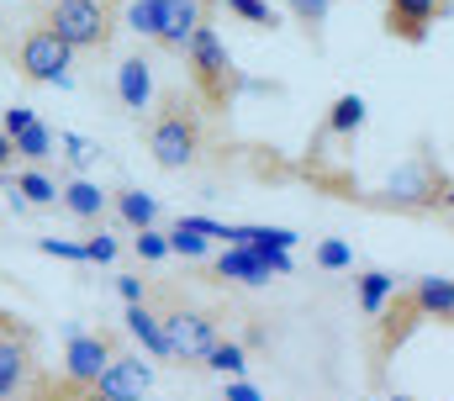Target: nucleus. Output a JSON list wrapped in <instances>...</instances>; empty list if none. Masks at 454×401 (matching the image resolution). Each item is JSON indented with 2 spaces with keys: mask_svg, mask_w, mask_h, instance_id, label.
<instances>
[{
  "mask_svg": "<svg viewBox=\"0 0 454 401\" xmlns=\"http://www.w3.org/2000/svg\"><path fill=\"white\" fill-rule=\"evenodd\" d=\"M43 27H53L74 53H101L116 32V0H48Z\"/></svg>",
  "mask_w": 454,
  "mask_h": 401,
  "instance_id": "f257e3e1",
  "label": "nucleus"
},
{
  "mask_svg": "<svg viewBox=\"0 0 454 401\" xmlns=\"http://www.w3.org/2000/svg\"><path fill=\"white\" fill-rule=\"evenodd\" d=\"M201 116L185 100H164V111L148 122V153L159 169H191L201 159Z\"/></svg>",
  "mask_w": 454,
  "mask_h": 401,
  "instance_id": "f03ea898",
  "label": "nucleus"
},
{
  "mask_svg": "<svg viewBox=\"0 0 454 401\" xmlns=\"http://www.w3.org/2000/svg\"><path fill=\"white\" fill-rule=\"evenodd\" d=\"M185 69H191V85L201 90L207 106H227L232 90H238L232 53H227V43L217 37V27H212V21H201V27H196V37H191V48H185Z\"/></svg>",
  "mask_w": 454,
  "mask_h": 401,
  "instance_id": "7ed1b4c3",
  "label": "nucleus"
},
{
  "mask_svg": "<svg viewBox=\"0 0 454 401\" xmlns=\"http://www.w3.org/2000/svg\"><path fill=\"white\" fill-rule=\"evenodd\" d=\"M159 317H164V333H169L175 359H207L212 343L223 338V311L217 306H191L185 296H164Z\"/></svg>",
  "mask_w": 454,
  "mask_h": 401,
  "instance_id": "20e7f679",
  "label": "nucleus"
},
{
  "mask_svg": "<svg viewBox=\"0 0 454 401\" xmlns=\"http://www.w3.org/2000/svg\"><path fill=\"white\" fill-rule=\"evenodd\" d=\"M69 64H74V48L53 27H32L16 48V69L32 85H69Z\"/></svg>",
  "mask_w": 454,
  "mask_h": 401,
  "instance_id": "39448f33",
  "label": "nucleus"
},
{
  "mask_svg": "<svg viewBox=\"0 0 454 401\" xmlns=\"http://www.w3.org/2000/svg\"><path fill=\"white\" fill-rule=\"evenodd\" d=\"M116 359V338L112 333H90V327H69V343H64V386L69 391H90L106 365Z\"/></svg>",
  "mask_w": 454,
  "mask_h": 401,
  "instance_id": "423d86ee",
  "label": "nucleus"
},
{
  "mask_svg": "<svg viewBox=\"0 0 454 401\" xmlns=\"http://www.w3.org/2000/svg\"><path fill=\"white\" fill-rule=\"evenodd\" d=\"M153 391V365H148V354H121L116 349V359L106 365V375L85 391V401H143Z\"/></svg>",
  "mask_w": 454,
  "mask_h": 401,
  "instance_id": "0eeeda50",
  "label": "nucleus"
},
{
  "mask_svg": "<svg viewBox=\"0 0 454 401\" xmlns=\"http://www.w3.org/2000/svg\"><path fill=\"white\" fill-rule=\"evenodd\" d=\"M27 381H32V333L11 317L0 322V401L27 391Z\"/></svg>",
  "mask_w": 454,
  "mask_h": 401,
  "instance_id": "6e6552de",
  "label": "nucleus"
},
{
  "mask_svg": "<svg viewBox=\"0 0 454 401\" xmlns=\"http://www.w3.org/2000/svg\"><path fill=\"white\" fill-rule=\"evenodd\" d=\"M127 338L148 354V359H175V349H169V333H164V317H159V306H148V301H132L127 306Z\"/></svg>",
  "mask_w": 454,
  "mask_h": 401,
  "instance_id": "1a4fd4ad",
  "label": "nucleus"
},
{
  "mask_svg": "<svg viewBox=\"0 0 454 401\" xmlns=\"http://www.w3.org/2000/svg\"><path fill=\"white\" fill-rule=\"evenodd\" d=\"M439 11H444V0H386V32L402 43H423Z\"/></svg>",
  "mask_w": 454,
  "mask_h": 401,
  "instance_id": "9d476101",
  "label": "nucleus"
},
{
  "mask_svg": "<svg viewBox=\"0 0 454 401\" xmlns=\"http://www.w3.org/2000/svg\"><path fill=\"white\" fill-rule=\"evenodd\" d=\"M212 275H217V280H232V286H248V291L270 286V264H264L248 243H223V254L212 259Z\"/></svg>",
  "mask_w": 454,
  "mask_h": 401,
  "instance_id": "9b49d317",
  "label": "nucleus"
},
{
  "mask_svg": "<svg viewBox=\"0 0 454 401\" xmlns=\"http://www.w3.org/2000/svg\"><path fill=\"white\" fill-rule=\"evenodd\" d=\"M201 21H207V5H201V0H164V27H159L153 43L169 48V53H185Z\"/></svg>",
  "mask_w": 454,
  "mask_h": 401,
  "instance_id": "f8f14e48",
  "label": "nucleus"
},
{
  "mask_svg": "<svg viewBox=\"0 0 454 401\" xmlns=\"http://www.w3.org/2000/svg\"><path fill=\"white\" fill-rule=\"evenodd\" d=\"M116 100L127 106V111H153V64L143 59V53H127L121 64H116Z\"/></svg>",
  "mask_w": 454,
  "mask_h": 401,
  "instance_id": "ddd939ff",
  "label": "nucleus"
},
{
  "mask_svg": "<svg viewBox=\"0 0 454 401\" xmlns=\"http://www.w3.org/2000/svg\"><path fill=\"white\" fill-rule=\"evenodd\" d=\"M59 206H64L69 216H80V222H101V216L112 211V191H101L96 180L74 175V180L64 185V196H59Z\"/></svg>",
  "mask_w": 454,
  "mask_h": 401,
  "instance_id": "4468645a",
  "label": "nucleus"
},
{
  "mask_svg": "<svg viewBox=\"0 0 454 401\" xmlns=\"http://www.w3.org/2000/svg\"><path fill=\"white\" fill-rule=\"evenodd\" d=\"M407 296H412V306H418L423 317L450 322V327H454V275H423Z\"/></svg>",
  "mask_w": 454,
  "mask_h": 401,
  "instance_id": "2eb2a0df",
  "label": "nucleus"
},
{
  "mask_svg": "<svg viewBox=\"0 0 454 401\" xmlns=\"http://www.w3.org/2000/svg\"><path fill=\"white\" fill-rule=\"evenodd\" d=\"M354 301H359L364 317H380V311L396 301V275H386V270H364V275H354Z\"/></svg>",
  "mask_w": 454,
  "mask_h": 401,
  "instance_id": "dca6fc26",
  "label": "nucleus"
},
{
  "mask_svg": "<svg viewBox=\"0 0 454 401\" xmlns=\"http://www.w3.org/2000/svg\"><path fill=\"white\" fill-rule=\"evenodd\" d=\"M59 153V132L48 127V122H27L21 132H16V159L21 164H48Z\"/></svg>",
  "mask_w": 454,
  "mask_h": 401,
  "instance_id": "f3484780",
  "label": "nucleus"
},
{
  "mask_svg": "<svg viewBox=\"0 0 454 401\" xmlns=\"http://www.w3.org/2000/svg\"><path fill=\"white\" fill-rule=\"evenodd\" d=\"M16 196L27 200V206H59L64 185H59L43 164H27V169H16Z\"/></svg>",
  "mask_w": 454,
  "mask_h": 401,
  "instance_id": "a211bd4d",
  "label": "nucleus"
},
{
  "mask_svg": "<svg viewBox=\"0 0 454 401\" xmlns=\"http://www.w3.org/2000/svg\"><path fill=\"white\" fill-rule=\"evenodd\" d=\"M112 211L127 222V227H132V232L159 222V200L148 196V191H116V196H112Z\"/></svg>",
  "mask_w": 454,
  "mask_h": 401,
  "instance_id": "6ab92c4d",
  "label": "nucleus"
},
{
  "mask_svg": "<svg viewBox=\"0 0 454 401\" xmlns=\"http://www.w3.org/2000/svg\"><path fill=\"white\" fill-rule=\"evenodd\" d=\"M364 116H370L364 96H339L328 106V138H354L364 127Z\"/></svg>",
  "mask_w": 454,
  "mask_h": 401,
  "instance_id": "aec40b11",
  "label": "nucleus"
},
{
  "mask_svg": "<svg viewBox=\"0 0 454 401\" xmlns=\"http://www.w3.org/2000/svg\"><path fill=\"white\" fill-rule=\"evenodd\" d=\"M121 27L137 32V37H159V27H164V0H127V5H121Z\"/></svg>",
  "mask_w": 454,
  "mask_h": 401,
  "instance_id": "412c9836",
  "label": "nucleus"
},
{
  "mask_svg": "<svg viewBox=\"0 0 454 401\" xmlns=\"http://www.w3.org/2000/svg\"><path fill=\"white\" fill-rule=\"evenodd\" d=\"M201 365H207L212 375H227V381H232V375H248V349H243L238 338H217Z\"/></svg>",
  "mask_w": 454,
  "mask_h": 401,
  "instance_id": "4be33fe9",
  "label": "nucleus"
},
{
  "mask_svg": "<svg viewBox=\"0 0 454 401\" xmlns=\"http://www.w3.org/2000/svg\"><path fill=\"white\" fill-rule=\"evenodd\" d=\"M312 264L328 270V275H343V270H354V248H348L343 238H323V243L312 248Z\"/></svg>",
  "mask_w": 454,
  "mask_h": 401,
  "instance_id": "5701e85b",
  "label": "nucleus"
},
{
  "mask_svg": "<svg viewBox=\"0 0 454 401\" xmlns=\"http://www.w3.org/2000/svg\"><path fill=\"white\" fill-rule=\"evenodd\" d=\"M169 254H180V259H207V254H212V238H201L196 227L175 222V227H169Z\"/></svg>",
  "mask_w": 454,
  "mask_h": 401,
  "instance_id": "b1692460",
  "label": "nucleus"
},
{
  "mask_svg": "<svg viewBox=\"0 0 454 401\" xmlns=\"http://www.w3.org/2000/svg\"><path fill=\"white\" fill-rule=\"evenodd\" d=\"M223 5L238 16V21H248V27H270V32L280 27V11H275L270 0H223Z\"/></svg>",
  "mask_w": 454,
  "mask_h": 401,
  "instance_id": "393cba45",
  "label": "nucleus"
},
{
  "mask_svg": "<svg viewBox=\"0 0 454 401\" xmlns=\"http://www.w3.org/2000/svg\"><path fill=\"white\" fill-rule=\"evenodd\" d=\"M132 248H137L143 264H164V259H169V232H159V227H137Z\"/></svg>",
  "mask_w": 454,
  "mask_h": 401,
  "instance_id": "a878e982",
  "label": "nucleus"
},
{
  "mask_svg": "<svg viewBox=\"0 0 454 401\" xmlns=\"http://www.w3.org/2000/svg\"><path fill=\"white\" fill-rule=\"evenodd\" d=\"M286 5H291V16H296L307 32L328 27V11H333V0H286Z\"/></svg>",
  "mask_w": 454,
  "mask_h": 401,
  "instance_id": "bb28decb",
  "label": "nucleus"
},
{
  "mask_svg": "<svg viewBox=\"0 0 454 401\" xmlns=\"http://www.w3.org/2000/svg\"><path fill=\"white\" fill-rule=\"evenodd\" d=\"M116 254H121V243H116L106 227L85 238V264H116Z\"/></svg>",
  "mask_w": 454,
  "mask_h": 401,
  "instance_id": "cd10ccee",
  "label": "nucleus"
},
{
  "mask_svg": "<svg viewBox=\"0 0 454 401\" xmlns=\"http://www.w3.org/2000/svg\"><path fill=\"white\" fill-rule=\"evenodd\" d=\"M37 254H48V259H69V264H85V243H74V238H37Z\"/></svg>",
  "mask_w": 454,
  "mask_h": 401,
  "instance_id": "c85d7f7f",
  "label": "nucleus"
},
{
  "mask_svg": "<svg viewBox=\"0 0 454 401\" xmlns=\"http://www.w3.org/2000/svg\"><path fill=\"white\" fill-rule=\"evenodd\" d=\"M59 143H64V148H69V153H64V159H69V164H74V169H80V175H85V169H90V164H96V148H90V143H85V138H80V132H59Z\"/></svg>",
  "mask_w": 454,
  "mask_h": 401,
  "instance_id": "c756f323",
  "label": "nucleus"
},
{
  "mask_svg": "<svg viewBox=\"0 0 454 401\" xmlns=\"http://www.w3.org/2000/svg\"><path fill=\"white\" fill-rule=\"evenodd\" d=\"M223 401H264V391H259V386H248L243 375H232V381H227V391H223Z\"/></svg>",
  "mask_w": 454,
  "mask_h": 401,
  "instance_id": "7c9ffc66",
  "label": "nucleus"
},
{
  "mask_svg": "<svg viewBox=\"0 0 454 401\" xmlns=\"http://www.w3.org/2000/svg\"><path fill=\"white\" fill-rule=\"evenodd\" d=\"M27 122H37V111H32V106H11V111H5V116H0V127H5V132H11V138H16V132H21V127H27Z\"/></svg>",
  "mask_w": 454,
  "mask_h": 401,
  "instance_id": "2f4dec72",
  "label": "nucleus"
},
{
  "mask_svg": "<svg viewBox=\"0 0 454 401\" xmlns=\"http://www.w3.org/2000/svg\"><path fill=\"white\" fill-rule=\"evenodd\" d=\"M116 291H121V301H127V306H132V301H148V286H143L137 275H121V280H116Z\"/></svg>",
  "mask_w": 454,
  "mask_h": 401,
  "instance_id": "473e14b6",
  "label": "nucleus"
},
{
  "mask_svg": "<svg viewBox=\"0 0 454 401\" xmlns=\"http://www.w3.org/2000/svg\"><path fill=\"white\" fill-rule=\"evenodd\" d=\"M16 164H21V159H16V138L0 127V175H5V169H16Z\"/></svg>",
  "mask_w": 454,
  "mask_h": 401,
  "instance_id": "72a5a7b5",
  "label": "nucleus"
},
{
  "mask_svg": "<svg viewBox=\"0 0 454 401\" xmlns=\"http://www.w3.org/2000/svg\"><path fill=\"white\" fill-rule=\"evenodd\" d=\"M391 401H418V397H402V391H396V397H391Z\"/></svg>",
  "mask_w": 454,
  "mask_h": 401,
  "instance_id": "f704fd0d",
  "label": "nucleus"
},
{
  "mask_svg": "<svg viewBox=\"0 0 454 401\" xmlns=\"http://www.w3.org/2000/svg\"><path fill=\"white\" fill-rule=\"evenodd\" d=\"M0 322H11V311H0Z\"/></svg>",
  "mask_w": 454,
  "mask_h": 401,
  "instance_id": "c9c22d12",
  "label": "nucleus"
}]
</instances>
